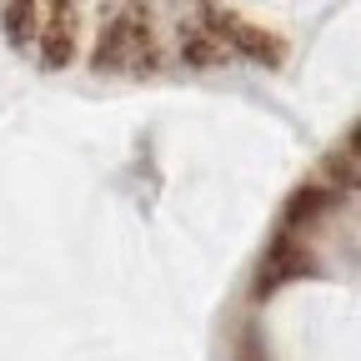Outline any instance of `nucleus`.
Here are the masks:
<instances>
[{
  "instance_id": "obj_1",
  "label": "nucleus",
  "mask_w": 361,
  "mask_h": 361,
  "mask_svg": "<svg viewBox=\"0 0 361 361\" xmlns=\"http://www.w3.org/2000/svg\"><path fill=\"white\" fill-rule=\"evenodd\" d=\"M90 66L101 75H121V71H156V20L146 6H121L101 35H96V51H90Z\"/></svg>"
},
{
  "instance_id": "obj_2",
  "label": "nucleus",
  "mask_w": 361,
  "mask_h": 361,
  "mask_svg": "<svg viewBox=\"0 0 361 361\" xmlns=\"http://www.w3.org/2000/svg\"><path fill=\"white\" fill-rule=\"evenodd\" d=\"M35 56L45 71H66L75 61V0H40Z\"/></svg>"
},
{
  "instance_id": "obj_3",
  "label": "nucleus",
  "mask_w": 361,
  "mask_h": 361,
  "mask_svg": "<svg viewBox=\"0 0 361 361\" xmlns=\"http://www.w3.org/2000/svg\"><path fill=\"white\" fill-rule=\"evenodd\" d=\"M211 30L231 45L236 56H246L256 66H281V40L276 35H266V30H256V25L236 20V16H211Z\"/></svg>"
},
{
  "instance_id": "obj_4",
  "label": "nucleus",
  "mask_w": 361,
  "mask_h": 361,
  "mask_svg": "<svg viewBox=\"0 0 361 361\" xmlns=\"http://www.w3.org/2000/svg\"><path fill=\"white\" fill-rule=\"evenodd\" d=\"M180 61L196 66V71H216L231 61V45H226L211 25H191V30H180Z\"/></svg>"
},
{
  "instance_id": "obj_5",
  "label": "nucleus",
  "mask_w": 361,
  "mask_h": 361,
  "mask_svg": "<svg viewBox=\"0 0 361 361\" xmlns=\"http://www.w3.org/2000/svg\"><path fill=\"white\" fill-rule=\"evenodd\" d=\"M301 271H311V256H306V251H296L291 231H281L276 241H271L266 261H261V286H276L281 276H301Z\"/></svg>"
},
{
  "instance_id": "obj_6",
  "label": "nucleus",
  "mask_w": 361,
  "mask_h": 361,
  "mask_svg": "<svg viewBox=\"0 0 361 361\" xmlns=\"http://www.w3.org/2000/svg\"><path fill=\"white\" fill-rule=\"evenodd\" d=\"M0 11H6V30H11L16 45L35 40V30H40V0H0Z\"/></svg>"
}]
</instances>
